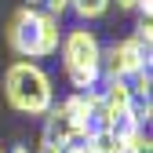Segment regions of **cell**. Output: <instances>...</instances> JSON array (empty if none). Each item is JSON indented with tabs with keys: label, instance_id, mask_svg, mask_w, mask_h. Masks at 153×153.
<instances>
[{
	"label": "cell",
	"instance_id": "cell-1",
	"mask_svg": "<svg viewBox=\"0 0 153 153\" xmlns=\"http://www.w3.org/2000/svg\"><path fill=\"white\" fill-rule=\"evenodd\" d=\"M59 40H62V18L48 15L44 7L22 4L7 22V48L18 59H33V62L51 59L59 51Z\"/></svg>",
	"mask_w": 153,
	"mask_h": 153
},
{
	"label": "cell",
	"instance_id": "cell-2",
	"mask_svg": "<svg viewBox=\"0 0 153 153\" xmlns=\"http://www.w3.org/2000/svg\"><path fill=\"white\" fill-rule=\"evenodd\" d=\"M55 55L62 59V73L73 91H95L102 84V40L84 22L73 29H62Z\"/></svg>",
	"mask_w": 153,
	"mask_h": 153
},
{
	"label": "cell",
	"instance_id": "cell-3",
	"mask_svg": "<svg viewBox=\"0 0 153 153\" xmlns=\"http://www.w3.org/2000/svg\"><path fill=\"white\" fill-rule=\"evenodd\" d=\"M4 99L22 117H44L55 102V80L51 73L33 59H15L4 69Z\"/></svg>",
	"mask_w": 153,
	"mask_h": 153
},
{
	"label": "cell",
	"instance_id": "cell-4",
	"mask_svg": "<svg viewBox=\"0 0 153 153\" xmlns=\"http://www.w3.org/2000/svg\"><path fill=\"white\" fill-rule=\"evenodd\" d=\"M149 66V48L135 36L102 44V80H131Z\"/></svg>",
	"mask_w": 153,
	"mask_h": 153
},
{
	"label": "cell",
	"instance_id": "cell-5",
	"mask_svg": "<svg viewBox=\"0 0 153 153\" xmlns=\"http://www.w3.org/2000/svg\"><path fill=\"white\" fill-rule=\"evenodd\" d=\"M62 109H66V117H69V124H73V131H76V139H88L95 128H99V106H95V91H73V95H66V99L59 102Z\"/></svg>",
	"mask_w": 153,
	"mask_h": 153
},
{
	"label": "cell",
	"instance_id": "cell-6",
	"mask_svg": "<svg viewBox=\"0 0 153 153\" xmlns=\"http://www.w3.org/2000/svg\"><path fill=\"white\" fill-rule=\"evenodd\" d=\"M44 139L55 142V146H62V149L73 146V142H80L76 131H73V124H69V117H66V109H62L59 102H51L48 113H44Z\"/></svg>",
	"mask_w": 153,
	"mask_h": 153
},
{
	"label": "cell",
	"instance_id": "cell-7",
	"mask_svg": "<svg viewBox=\"0 0 153 153\" xmlns=\"http://www.w3.org/2000/svg\"><path fill=\"white\" fill-rule=\"evenodd\" d=\"M113 7V0H69V11L76 15V22H99V18H106Z\"/></svg>",
	"mask_w": 153,
	"mask_h": 153
},
{
	"label": "cell",
	"instance_id": "cell-8",
	"mask_svg": "<svg viewBox=\"0 0 153 153\" xmlns=\"http://www.w3.org/2000/svg\"><path fill=\"white\" fill-rule=\"evenodd\" d=\"M131 36H135V40H142L146 48L153 44V29H149V18H139V26H135V33H131Z\"/></svg>",
	"mask_w": 153,
	"mask_h": 153
},
{
	"label": "cell",
	"instance_id": "cell-9",
	"mask_svg": "<svg viewBox=\"0 0 153 153\" xmlns=\"http://www.w3.org/2000/svg\"><path fill=\"white\" fill-rule=\"evenodd\" d=\"M36 153H62V146H55V142L40 139V146H36Z\"/></svg>",
	"mask_w": 153,
	"mask_h": 153
},
{
	"label": "cell",
	"instance_id": "cell-10",
	"mask_svg": "<svg viewBox=\"0 0 153 153\" xmlns=\"http://www.w3.org/2000/svg\"><path fill=\"white\" fill-rule=\"evenodd\" d=\"M62 153H91V149H88V146H84V142H73V146H66V149H62Z\"/></svg>",
	"mask_w": 153,
	"mask_h": 153
},
{
	"label": "cell",
	"instance_id": "cell-11",
	"mask_svg": "<svg viewBox=\"0 0 153 153\" xmlns=\"http://www.w3.org/2000/svg\"><path fill=\"white\" fill-rule=\"evenodd\" d=\"M113 153H139V149L131 146V142H117V149H113Z\"/></svg>",
	"mask_w": 153,
	"mask_h": 153
},
{
	"label": "cell",
	"instance_id": "cell-12",
	"mask_svg": "<svg viewBox=\"0 0 153 153\" xmlns=\"http://www.w3.org/2000/svg\"><path fill=\"white\" fill-rule=\"evenodd\" d=\"M113 4H117L120 11H135V0H113Z\"/></svg>",
	"mask_w": 153,
	"mask_h": 153
},
{
	"label": "cell",
	"instance_id": "cell-13",
	"mask_svg": "<svg viewBox=\"0 0 153 153\" xmlns=\"http://www.w3.org/2000/svg\"><path fill=\"white\" fill-rule=\"evenodd\" d=\"M7 153H29V146H26V142H18V146H11Z\"/></svg>",
	"mask_w": 153,
	"mask_h": 153
},
{
	"label": "cell",
	"instance_id": "cell-14",
	"mask_svg": "<svg viewBox=\"0 0 153 153\" xmlns=\"http://www.w3.org/2000/svg\"><path fill=\"white\" fill-rule=\"evenodd\" d=\"M26 4H29V7H40V4H44V0H26Z\"/></svg>",
	"mask_w": 153,
	"mask_h": 153
},
{
	"label": "cell",
	"instance_id": "cell-15",
	"mask_svg": "<svg viewBox=\"0 0 153 153\" xmlns=\"http://www.w3.org/2000/svg\"><path fill=\"white\" fill-rule=\"evenodd\" d=\"M0 153H7V149H4V146H0Z\"/></svg>",
	"mask_w": 153,
	"mask_h": 153
}]
</instances>
